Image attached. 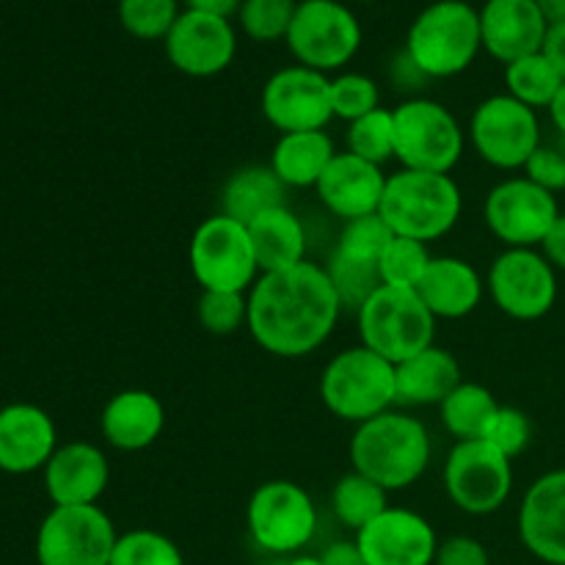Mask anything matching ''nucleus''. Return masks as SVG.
Wrapping results in <instances>:
<instances>
[{
    "instance_id": "obj_1",
    "label": "nucleus",
    "mask_w": 565,
    "mask_h": 565,
    "mask_svg": "<svg viewBox=\"0 0 565 565\" xmlns=\"http://www.w3.org/2000/svg\"><path fill=\"white\" fill-rule=\"evenodd\" d=\"M342 301L323 265L301 263L263 274L248 290V334L270 356L301 359L318 351L340 323Z\"/></svg>"
},
{
    "instance_id": "obj_2",
    "label": "nucleus",
    "mask_w": 565,
    "mask_h": 565,
    "mask_svg": "<svg viewBox=\"0 0 565 565\" xmlns=\"http://www.w3.org/2000/svg\"><path fill=\"white\" fill-rule=\"evenodd\" d=\"M430 456L428 428L397 408L356 425L351 436V469L367 475L390 494L412 489L428 472Z\"/></svg>"
},
{
    "instance_id": "obj_3",
    "label": "nucleus",
    "mask_w": 565,
    "mask_h": 565,
    "mask_svg": "<svg viewBox=\"0 0 565 565\" xmlns=\"http://www.w3.org/2000/svg\"><path fill=\"white\" fill-rule=\"evenodd\" d=\"M379 213L397 237L434 243L461 221L463 193L452 174L401 169L386 180Z\"/></svg>"
},
{
    "instance_id": "obj_4",
    "label": "nucleus",
    "mask_w": 565,
    "mask_h": 565,
    "mask_svg": "<svg viewBox=\"0 0 565 565\" xmlns=\"http://www.w3.org/2000/svg\"><path fill=\"white\" fill-rule=\"evenodd\" d=\"M480 50V11L467 0H436L425 6L406 33V55L428 81L461 75Z\"/></svg>"
},
{
    "instance_id": "obj_5",
    "label": "nucleus",
    "mask_w": 565,
    "mask_h": 565,
    "mask_svg": "<svg viewBox=\"0 0 565 565\" xmlns=\"http://www.w3.org/2000/svg\"><path fill=\"white\" fill-rule=\"evenodd\" d=\"M320 401L342 423H367L397 406L395 364L364 345L345 348L323 367Z\"/></svg>"
},
{
    "instance_id": "obj_6",
    "label": "nucleus",
    "mask_w": 565,
    "mask_h": 565,
    "mask_svg": "<svg viewBox=\"0 0 565 565\" xmlns=\"http://www.w3.org/2000/svg\"><path fill=\"white\" fill-rule=\"evenodd\" d=\"M356 326L362 345L392 364L406 362L425 348L436 345V318L417 290L379 287L356 309Z\"/></svg>"
},
{
    "instance_id": "obj_7",
    "label": "nucleus",
    "mask_w": 565,
    "mask_h": 565,
    "mask_svg": "<svg viewBox=\"0 0 565 565\" xmlns=\"http://www.w3.org/2000/svg\"><path fill=\"white\" fill-rule=\"evenodd\" d=\"M395 116V160L401 169L450 174L463 158L467 132L447 105L428 97H408Z\"/></svg>"
},
{
    "instance_id": "obj_8",
    "label": "nucleus",
    "mask_w": 565,
    "mask_h": 565,
    "mask_svg": "<svg viewBox=\"0 0 565 565\" xmlns=\"http://www.w3.org/2000/svg\"><path fill=\"white\" fill-rule=\"evenodd\" d=\"M188 263L202 290L248 292L259 279L248 226L224 213L210 215L193 230Z\"/></svg>"
},
{
    "instance_id": "obj_9",
    "label": "nucleus",
    "mask_w": 565,
    "mask_h": 565,
    "mask_svg": "<svg viewBox=\"0 0 565 565\" xmlns=\"http://www.w3.org/2000/svg\"><path fill=\"white\" fill-rule=\"evenodd\" d=\"M246 524L259 550L290 557L318 533V508L312 494L296 480H268L248 500Z\"/></svg>"
},
{
    "instance_id": "obj_10",
    "label": "nucleus",
    "mask_w": 565,
    "mask_h": 565,
    "mask_svg": "<svg viewBox=\"0 0 565 565\" xmlns=\"http://www.w3.org/2000/svg\"><path fill=\"white\" fill-rule=\"evenodd\" d=\"M285 42L298 64L329 75L359 53L362 22L342 0H298Z\"/></svg>"
},
{
    "instance_id": "obj_11",
    "label": "nucleus",
    "mask_w": 565,
    "mask_h": 565,
    "mask_svg": "<svg viewBox=\"0 0 565 565\" xmlns=\"http://www.w3.org/2000/svg\"><path fill=\"white\" fill-rule=\"evenodd\" d=\"M116 524L99 505H53L36 530L39 565H110Z\"/></svg>"
},
{
    "instance_id": "obj_12",
    "label": "nucleus",
    "mask_w": 565,
    "mask_h": 565,
    "mask_svg": "<svg viewBox=\"0 0 565 565\" xmlns=\"http://www.w3.org/2000/svg\"><path fill=\"white\" fill-rule=\"evenodd\" d=\"M467 136L480 160L494 169L519 171L541 147V121L533 108L511 94H491L472 110Z\"/></svg>"
},
{
    "instance_id": "obj_13",
    "label": "nucleus",
    "mask_w": 565,
    "mask_h": 565,
    "mask_svg": "<svg viewBox=\"0 0 565 565\" xmlns=\"http://www.w3.org/2000/svg\"><path fill=\"white\" fill-rule=\"evenodd\" d=\"M447 500L469 516H491L513 491V461L483 439L456 441L445 461Z\"/></svg>"
},
{
    "instance_id": "obj_14",
    "label": "nucleus",
    "mask_w": 565,
    "mask_h": 565,
    "mask_svg": "<svg viewBox=\"0 0 565 565\" xmlns=\"http://www.w3.org/2000/svg\"><path fill=\"white\" fill-rule=\"evenodd\" d=\"M486 292L513 320H541L557 301V270L539 248H505L486 274Z\"/></svg>"
},
{
    "instance_id": "obj_15",
    "label": "nucleus",
    "mask_w": 565,
    "mask_h": 565,
    "mask_svg": "<svg viewBox=\"0 0 565 565\" xmlns=\"http://www.w3.org/2000/svg\"><path fill=\"white\" fill-rule=\"evenodd\" d=\"M483 218L491 235L505 248H539L561 218L555 193L544 191L527 177H508L497 182L483 204Z\"/></svg>"
},
{
    "instance_id": "obj_16",
    "label": "nucleus",
    "mask_w": 565,
    "mask_h": 565,
    "mask_svg": "<svg viewBox=\"0 0 565 565\" xmlns=\"http://www.w3.org/2000/svg\"><path fill=\"white\" fill-rule=\"evenodd\" d=\"M265 121L281 132L326 130L331 110V77L309 66H281L265 81L259 97Z\"/></svg>"
},
{
    "instance_id": "obj_17",
    "label": "nucleus",
    "mask_w": 565,
    "mask_h": 565,
    "mask_svg": "<svg viewBox=\"0 0 565 565\" xmlns=\"http://www.w3.org/2000/svg\"><path fill=\"white\" fill-rule=\"evenodd\" d=\"M163 47L166 58L182 75L213 77L235 61L237 31L226 17L182 9L169 36L163 39Z\"/></svg>"
},
{
    "instance_id": "obj_18",
    "label": "nucleus",
    "mask_w": 565,
    "mask_h": 565,
    "mask_svg": "<svg viewBox=\"0 0 565 565\" xmlns=\"http://www.w3.org/2000/svg\"><path fill=\"white\" fill-rule=\"evenodd\" d=\"M367 565H434L439 539L423 513L386 508L353 539Z\"/></svg>"
},
{
    "instance_id": "obj_19",
    "label": "nucleus",
    "mask_w": 565,
    "mask_h": 565,
    "mask_svg": "<svg viewBox=\"0 0 565 565\" xmlns=\"http://www.w3.org/2000/svg\"><path fill=\"white\" fill-rule=\"evenodd\" d=\"M519 539L546 565H565V469L533 480L519 505Z\"/></svg>"
},
{
    "instance_id": "obj_20",
    "label": "nucleus",
    "mask_w": 565,
    "mask_h": 565,
    "mask_svg": "<svg viewBox=\"0 0 565 565\" xmlns=\"http://www.w3.org/2000/svg\"><path fill=\"white\" fill-rule=\"evenodd\" d=\"M42 480L53 505H97L110 483L108 456L92 441H66L42 469Z\"/></svg>"
},
{
    "instance_id": "obj_21",
    "label": "nucleus",
    "mask_w": 565,
    "mask_h": 565,
    "mask_svg": "<svg viewBox=\"0 0 565 565\" xmlns=\"http://www.w3.org/2000/svg\"><path fill=\"white\" fill-rule=\"evenodd\" d=\"M58 450L53 417L33 403H9L0 408V472H42Z\"/></svg>"
},
{
    "instance_id": "obj_22",
    "label": "nucleus",
    "mask_w": 565,
    "mask_h": 565,
    "mask_svg": "<svg viewBox=\"0 0 565 565\" xmlns=\"http://www.w3.org/2000/svg\"><path fill=\"white\" fill-rule=\"evenodd\" d=\"M386 180L390 177L384 174V166H375L342 149V152L334 154L329 169L323 171L315 191H318L320 204L331 215L342 221H353L379 213Z\"/></svg>"
},
{
    "instance_id": "obj_23",
    "label": "nucleus",
    "mask_w": 565,
    "mask_h": 565,
    "mask_svg": "<svg viewBox=\"0 0 565 565\" xmlns=\"http://www.w3.org/2000/svg\"><path fill=\"white\" fill-rule=\"evenodd\" d=\"M478 11L483 50L491 58L511 64L544 50L550 22L535 0H486Z\"/></svg>"
},
{
    "instance_id": "obj_24",
    "label": "nucleus",
    "mask_w": 565,
    "mask_h": 565,
    "mask_svg": "<svg viewBox=\"0 0 565 565\" xmlns=\"http://www.w3.org/2000/svg\"><path fill=\"white\" fill-rule=\"evenodd\" d=\"M166 428V408L149 390H121L105 403L99 430L119 452H141L160 439Z\"/></svg>"
},
{
    "instance_id": "obj_25",
    "label": "nucleus",
    "mask_w": 565,
    "mask_h": 565,
    "mask_svg": "<svg viewBox=\"0 0 565 565\" xmlns=\"http://www.w3.org/2000/svg\"><path fill=\"white\" fill-rule=\"evenodd\" d=\"M486 279L472 263L461 257H434L417 296L436 320H461L480 307Z\"/></svg>"
},
{
    "instance_id": "obj_26",
    "label": "nucleus",
    "mask_w": 565,
    "mask_h": 565,
    "mask_svg": "<svg viewBox=\"0 0 565 565\" xmlns=\"http://www.w3.org/2000/svg\"><path fill=\"white\" fill-rule=\"evenodd\" d=\"M397 403L408 408L439 406L458 384H461V364L447 348L430 345L417 356L395 364Z\"/></svg>"
},
{
    "instance_id": "obj_27",
    "label": "nucleus",
    "mask_w": 565,
    "mask_h": 565,
    "mask_svg": "<svg viewBox=\"0 0 565 565\" xmlns=\"http://www.w3.org/2000/svg\"><path fill=\"white\" fill-rule=\"evenodd\" d=\"M259 276L307 263V226L287 204L268 210L248 224Z\"/></svg>"
},
{
    "instance_id": "obj_28",
    "label": "nucleus",
    "mask_w": 565,
    "mask_h": 565,
    "mask_svg": "<svg viewBox=\"0 0 565 565\" xmlns=\"http://www.w3.org/2000/svg\"><path fill=\"white\" fill-rule=\"evenodd\" d=\"M340 149L326 130L281 132L270 152V171L285 188H315Z\"/></svg>"
},
{
    "instance_id": "obj_29",
    "label": "nucleus",
    "mask_w": 565,
    "mask_h": 565,
    "mask_svg": "<svg viewBox=\"0 0 565 565\" xmlns=\"http://www.w3.org/2000/svg\"><path fill=\"white\" fill-rule=\"evenodd\" d=\"M285 191L270 166H246L226 180L221 191V213L248 226L268 210L281 207Z\"/></svg>"
},
{
    "instance_id": "obj_30",
    "label": "nucleus",
    "mask_w": 565,
    "mask_h": 565,
    "mask_svg": "<svg viewBox=\"0 0 565 565\" xmlns=\"http://www.w3.org/2000/svg\"><path fill=\"white\" fill-rule=\"evenodd\" d=\"M500 406L502 403H497V397L491 395V390H486L483 384L461 381V384L439 403V414L447 434L456 436L458 441H467L483 439V436L489 434Z\"/></svg>"
},
{
    "instance_id": "obj_31",
    "label": "nucleus",
    "mask_w": 565,
    "mask_h": 565,
    "mask_svg": "<svg viewBox=\"0 0 565 565\" xmlns=\"http://www.w3.org/2000/svg\"><path fill=\"white\" fill-rule=\"evenodd\" d=\"M386 508H390V491L381 489L375 480L356 472V469L342 475L331 489V511H334L337 522L345 524L353 533L367 527Z\"/></svg>"
},
{
    "instance_id": "obj_32",
    "label": "nucleus",
    "mask_w": 565,
    "mask_h": 565,
    "mask_svg": "<svg viewBox=\"0 0 565 565\" xmlns=\"http://www.w3.org/2000/svg\"><path fill=\"white\" fill-rule=\"evenodd\" d=\"M563 83H565L563 75L557 72V66L546 58L544 50L505 64L508 94L533 110L539 108L550 110L552 99L557 97Z\"/></svg>"
},
{
    "instance_id": "obj_33",
    "label": "nucleus",
    "mask_w": 565,
    "mask_h": 565,
    "mask_svg": "<svg viewBox=\"0 0 565 565\" xmlns=\"http://www.w3.org/2000/svg\"><path fill=\"white\" fill-rule=\"evenodd\" d=\"M430 263H434V257L428 252V243L395 235L379 259L381 281L386 287H397V290H417L423 276L428 274Z\"/></svg>"
},
{
    "instance_id": "obj_34",
    "label": "nucleus",
    "mask_w": 565,
    "mask_h": 565,
    "mask_svg": "<svg viewBox=\"0 0 565 565\" xmlns=\"http://www.w3.org/2000/svg\"><path fill=\"white\" fill-rule=\"evenodd\" d=\"M348 152L356 158L370 160L375 166H384L395 158V116L390 108H375L373 114L351 121L345 132Z\"/></svg>"
},
{
    "instance_id": "obj_35",
    "label": "nucleus",
    "mask_w": 565,
    "mask_h": 565,
    "mask_svg": "<svg viewBox=\"0 0 565 565\" xmlns=\"http://www.w3.org/2000/svg\"><path fill=\"white\" fill-rule=\"evenodd\" d=\"M326 270H329L331 285H334L337 296H340L342 309H359L379 287H384L379 274V263H373V259H359L334 252L329 265H326Z\"/></svg>"
},
{
    "instance_id": "obj_36",
    "label": "nucleus",
    "mask_w": 565,
    "mask_h": 565,
    "mask_svg": "<svg viewBox=\"0 0 565 565\" xmlns=\"http://www.w3.org/2000/svg\"><path fill=\"white\" fill-rule=\"evenodd\" d=\"M110 565H185L174 539L158 530L138 527L119 535Z\"/></svg>"
},
{
    "instance_id": "obj_37",
    "label": "nucleus",
    "mask_w": 565,
    "mask_h": 565,
    "mask_svg": "<svg viewBox=\"0 0 565 565\" xmlns=\"http://www.w3.org/2000/svg\"><path fill=\"white\" fill-rule=\"evenodd\" d=\"M180 14V0H119L121 28L143 42H163Z\"/></svg>"
},
{
    "instance_id": "obj_38",
    "label": "nucleus",
    "mask_w": 565,
    "mask_h": 565,
    "mask_svg": "<svg viewBox=\"0 0 565 565\" xmlns=\"http://www.w3.org/2000/svg\"><path fill=\"white\" fill-rule=\"evenodd\" d=\"M298 0H243L237 20L241 31L254 42H279L287 39V31L296 17Z\"/></svg>"
},
{
    "instance_id": "obj_39",
    "label": "nucleus",
    "mask_w": 565,
    "mask_h": 565,
    "mask_svg": "<svg viewBox=\"0 0 565 565\" xmlns=\"http://www.w3.org/2000/svg\"><path fill=\"white\" fill-rule=\"evenodd\" d=\"M381 108V92L379 83L364 72H342V75L331 77V110L334 119L356 121L362 116L373 114Z\"/></svg>"
},
{
    "instance_id": "obj_40",
    "label": "nucleus",
    "mask_w": 565,
    "mask_h": 565,
    "mask_svg": "<svg viewBox=\"0 0 565 565\" xmlns=\"http://www.w3.org/2000/svg\"><path fill=\"white\" fill-rule=\"evenodd\" d=\"M196 318L207 334H235V331L246 329L248 323V292L202 290L196 303Z\"/></svg>"
},
{
    "instance_id": "obj_41",
    "label": "nucleus",
    "mask_w": 565,
    "mask_h": 565,
    "mask_svg": "<svg viewBox=\"0 0 565 565\" xmlns=\"http://www.w3.org/2000/svg\"><path fill=\"white\" fill-rule=\"evenodd\" d=\"M392 237H395V232L390 230V224L381 218V213H373V215H364V218L345 221L334 252L348 254V257L373 259V263H379L384 248L392 243Z\"/></svg>"
},
{
    "instance_id": "obj_42",
    "label": "nucleus",
    "mask_w": 565,
    "mask_h": 565,
    "mask_svg": "<svg viewBox=\"0 0 565 565\" xmlns=\"http://www.w3.org/2000/svg\"><path fill=\"white\" fill-rule=\"evenodd\" d=\"M530 439H533V425H530V417L522 412V408H513V406H500L489 434L483 436V441H489L491 447H497V450H500L505 458H511V461L527 450Z\"/></svg>"
},
{
    "instance_id": "obj_43",
    "label": "nucleus",
    "mask_w": 565,
    "mask_h": 565,
    "mask_svg": "<svg viewBox=\"0 0 565 565\" xmlns=\"http://www.w3.org/2000/svg\"><path fill=\"white\" fill-rule=\"evenodd\" d=\"M522 171L527 180H533L535 185H541L544 191H565V152H561V149L544 147V143H541Z\"/></svg>"
},
{
    "instance_id": "obj_44",
    "label": "nucleus",
    "mask_w": 565,
    "mask_h": 565,
    "mask_svg": "<svg viewBox=\"0 0 565 565\" xmlns=\"http://www.w3.org/2000/svg\"><path fill=\"white\" fill-rule=\"evenodd\" d=\"M434 565H491L483 541L472 535H450L436 550Z\"/></svg>"
},
{
    "instance_id": "obj_45",
    "label": "nucleus",
    "mask_w": 565,
    "mask_h": 565,
    "mask_svg": "<svg viewBox=\"0 0 565 565\" xmlns=\"http://www.w3.org/2000/svg\"><path fill=\"white\" fill-rule=\"evenodd\" d=\"M539 252L550 259V265L555 270H565V213L552 224L550 235L544 237V243L539 246Z\"/></svg>"
},
{
    "instance_id": "obj_46",
    "label": "nucleus",
    "mask_w": 565,
    "mask_h": 565,
    "mask_svg": "<svg viewBox=\"0 0 565 565\" xmlns=\"http://www.w3.org/2000/svg\"><path fill=\"white\" fill-rule=\"evenodd\" d=\"M323 565H367L356 541H334L320 552Z\"/></svg>"
},
{
    "instance_id": "obj_47",
    "label": "nucleus",
    "mask_w": 565,
    "mask_h": 565,
    "mask_svg": "<svg viewBox=\"0 0 565 565\" xmlns=\"http://www.w3.org/2000/svg\"><path fill=\"white\" fill-rule=\"evenodd\" d=\"M544 53L552 64L557 66V72L565 81V22H557V25H550V33H546Z\"/></svg>"
},
{
    "instance_id": "obj_48",
    "label": "nucleus",
    "mask_w": 565,
    "mask_h": 565,
    "mask_svg": "<svg viewBox=\"0 0 565 565\" xmlns=\"http://www.w3.org/2000/svg\"><path fill=\"white\" fill-rule=\"evenodd\" d=\"M241 3L243 0H185V9L204 11V14H215V17H226V20H232V17H237V11H241Z\"/></svg>"
},
{
    "instance_id": "obj_49",
    "label": "nucleus",
    "mask_w": 565,
    "mask_h": 565,
    "mask_svg": "<svg viewBox=\"0 0 565 565\" xmlns=\"http://www.w3.org/2000/svg\"><path fill=\"white\" fill-rule=\"evenodd\" d=\"M541 9V14L546 17L550 25H557V22H565V0H535Z\"/></svg>"
},
{
    "instance_id": "obj_50",
    "label": "nucleus",
    "mask_w": 565,
    "mask_h": 565,
    "mask_svg": "<svg viewBox=\"0 0 565 565\" xmlns=\"http://www.w3.org/2000/svg\"><path fill=\"white\" fill-rule=\"evenodd\" d=\"M550 116H552V125H555V130L565 138V83H563L561 92H557V97L552 99Z\"/></svg>"
},
{
    "instance_id": "obj_51",
    "label": "nucleus",
    "mask_w": 565,
    "mask_h": 565,
    "mask_svg": "<svg viewBox=\"0 0 565 565\" xmlns=\"http://www.w3.org/2000/svg\"><path fill=\"white\" fill-rule=\"evenodd\" d=\"M270 565H323V561L312 555H290V557H281V561L270 563Z\"/></svg>"
},
{
    "instance_id": "obj_52",
    "label": "nucleus",
    "mask_w": 565,
    "mask_h": 565,
    "mask_svg": "<svg viewBox=\"0 0 565 565\" xmlns=\"http://www.w3.org/2000/svg\"><path fill=\"white\" fill-rule=\"evenodd\" d=\"M359 3H370V0H359Z\"/></svg>"
}]
</instances>
